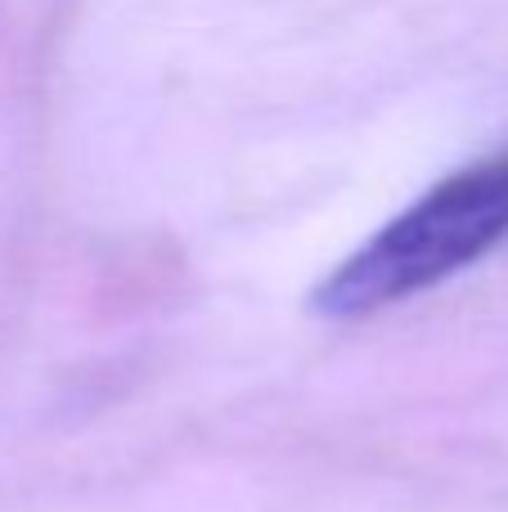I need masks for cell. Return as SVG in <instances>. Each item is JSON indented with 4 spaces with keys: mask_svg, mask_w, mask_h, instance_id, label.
<instances>
[{
    "mask_svg": "<svg viewBox=\"0 0 508 512\" xmlns=\"http://www.w3.org/2000/svg\"><path fill=\"white\" fill-rule=\"evenodd\" d=\"M508 239V153L464 167L396 212L311 292L324 319H365L455 279Z\"/></svg>",
    "mask_w": 508,
    "mask_h": 512,
    "instance_id": "cell-1",
    "label": "cell"
}]
</instances>
